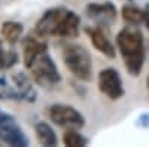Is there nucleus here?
I'll return each instance as SVG.
<instances>
[{"instance_id": "1a4fd4ad", "label": "nucleus", "mask_w": 149, "mask_h": 147, "mask_svg": "<svg viewBox=\"0 0 149 147\" xmlns=\"http://www.w3.org/2000/svg\"><path fill=\"white\" fill-rule=\"evenodd\" d=\"M88 15L100 22H112L116 18V9L112 3H93L86 8Z\"/></svg>"}, {"instance_id": "39448f33", "label": "nucleus", "mask_w": 149, "mask_h": 147, "mask_svg": "<svg viewBox=\"0 0 149 147\" xmlns=\"http://www.w3.org/2000/svg\"><path fill=\"white\" fill-rule=\"evenodd\" d=\"M98 88L110 100H119L124 95V86L119 73L115 68H104L98 75Z\"/></svg>"}, {"instance_id": "ddd939ff", "label": "nucleus", "mask_w": 149, "mask_h": 147, "mask_svg": "<svg viewBox=\"0 0 149 147\" xmlns=\"http://www.w3.org/2000/svg\"><path fill=\"white\" fill-rule=\"evenodd\" d=\"M22 34V26L19 22H15V21H9V22H5L3 27H2V36L10 43H15L18 42V39L21 37Z\"/></svg>"}, {"instance_id": "f03ea898", "label": "nucleus", "mask_w": 149, "mask_h": 147, "mask_svg": "<svg viewBox=\"0 0 149 147\" xmlns=\"http://www.w3.org/2000/svg\"><path fill=\"white\" fill-rule=\"evenodd\" d=\"M63 59L66 67L74 77L90 80L93 75V63L88 51L81 45H67L63 49Z\"/></svg>"}, {"instance_id": "423d86ee", "label": "nucleus", "mask_w": 149, "mask_h": 147, "mask_svg": "<svg viewBox=\"0 0 149 147\" xmlns=\"http://www.w3.org/2000/svg\"><path fill=\"white\" fill-rule=\"evenodd\" d=\"M0 137L12 146H27V138L17 126L15 120L8 115L0 113Z\"/></svg>"}, {"instance_id": "7ed1b4c3", "label": "nucleus", "mask_w": 149, "mask_h": 147, "mask_svg": "<svg viewBox=\"0 0 149 147\" xmlns=\"http://www.w3.org/2000/svg\"><path fill=\"white\" fill-rule=\"evenodd\" d=\"M30 70L33 73L34 80L42 86H52V85L60 82V73L54 64V61L46 52L40 54L33 61Z\"/></svg>"}, {"instance_id": "f8f14e48", "label": "nucleus", "mask_w": 149, "mask_h": 147, "mask_svg": "<svg viewBox=\"0 0 149 147\" xmlns=\"http://www.w3.org/2000/svg\"><path fill=\"white\" fill-rule=\"evenodd\" d=\"M36 137L43 146H55L57 144V137L54 129L45 122H39L36 125Z\"/></svg>"}, {"instance_id": "6e6552de", "label": "nucleus", "mask_w": 149, "mask_h": 147, "mask_svg": "<svg viewBox=\"0 0 149 147\" xmlns=\"http://www.w3.org/2000/svg\"><path fill=\"white\" fill-rule=\"evenodd\" d=\"M78 31H79V17L74 12H66V15L57 26L54 34L70 39V37H76Z\"/></svg>"}, {"instance_id": "dca6fc26", "label": "nucleus", "mask_w": 149, "mask_h": 147, "mask_svg": "<svg viewBox=\"0 0 149 147\" xmlns=\"http://www.w3.org/2000/svg\"><path fill=\"white\" fill-rule=\"evenodd\" d=\"M143 22L146 24V27L149 28V10L145 12V17H143Z\"/></svg>"}, {"instance_id": "2eb2a0df", "label": "nucleus", "mask_w": 149, "mask_h": 147, "mask_svg": "<svg viewBox=\"0 0 149 147\" xmlns=\"http://www.w3.org/2000/svg\"><path fill=\"white\" fill-rule=\"evenodd\" d=\"M63 141H64V146L67 147H82V146H86V140L78 134L76 131H67L63 137Z\"/></svg>"}, {"instance_id": "0eeeda50", "label": "nucleus", "mask_w": 149, "mask_h": 147, "mask_svg": "<svg viewBox=\"0 0 149 147\" xmlns=\"http://www.w3.org/2000/svg\"><path fill=\"white\" fill-rule=\"evenodd\" d=\"M66 15L64 9H52L48 10L46 14L40 18V21L36 26V33L40 36H46V34H54L57 26L60 24V21L63 19V17Z\"/></svg>"}, {"instance_id": "9d476101", "label": "nucleus", "mask_w": 149, "mask_h": 147, "mask_svg": "<svg viewBox=\"0 0 149 147\" xmlns=\"http://www.w3.org/2000/svg\"><path fill=\"white\" fill-rule=\"evenodd\" d=\"M86 33H88V36H90V39H91V43H93V46L97 49V51H100L102 54H104L106 57H109V58H113L115 57V48H113V45L110 43V40L106 37V34L104 33H102L100 30H91V28H88L86 30Z\"/></svg>"}, {"instance_id": "20e7f679", "label": "nucleus", "mask_w": 149, "mask_h": 147, "mask_svg": "<svg viewBox=\"0 0 149 147\" xmlns=\"http://www.w3.org/2000/svg\"><path fill=\"white\" fill-rule=\"evenodd\" d=\"M49 117L60 126L66 128H82L85 124L84 116L76 108L64 104H54L49 108Z\"/></svg>"}, {"instance_id": "4468645a", "label": "nucleus", "mask_w": 149, "mask_h": 147, "mask_svg": "<svg viewBox=\"0 0 149 147\" xmlns=\"http://www.w3.org/2000/svg\"><path fill=\"white\" fill-rule=\"evenodd\" d=\"M143 17H145V12L136 6H124L122 8V18L128 24H131V26H137V24L143 22Z\"/></svg>"}, {"instance_id": "f3484780", "label": "nucleus", "mask_w": 149, "mask_h": 147, "mask_svg": "<svg viewBox=\"0 0 149 147\" xmlns=\"http://www.w3.org/2000/svg\"><path fill=\"white\" fill-rule=\"evenodd\" d=\"M146 85H148V94H149V76H148V82H146Z\"/></svg>"}, {"instance_id": "9b49d317", "label": "nucleus", "mask_w": 149, "mask_h": 147, "mask_svg": "<svg viewBox=\"0 0 149 147\" xmlns=\"http://www.w3.org/2000/svg\"><path fill=\"white\" fill-rule=\"evenodd\" d=\"M45 51H46V43L30 39L26 43V46H24V64H26V67L30 68V66L33 64V61L40 54H43Z\"/></svg>"}, {"instance_id": "f257e3e1", "label": "nucleus", "mask_w": 149, "mask_h": 147, "mask_svg": "<svg viewBox=\"0 0 149 147\" xmlns=\"http://www.w3.org/2000/svg\"><path fill=\"white\" fill-rule=\"evenodd\" d=\"M116 43L124 58V63L131 76H137L145 63V42L140 30L127 27L119 31Z\"/></svg>"}]
</instances>
